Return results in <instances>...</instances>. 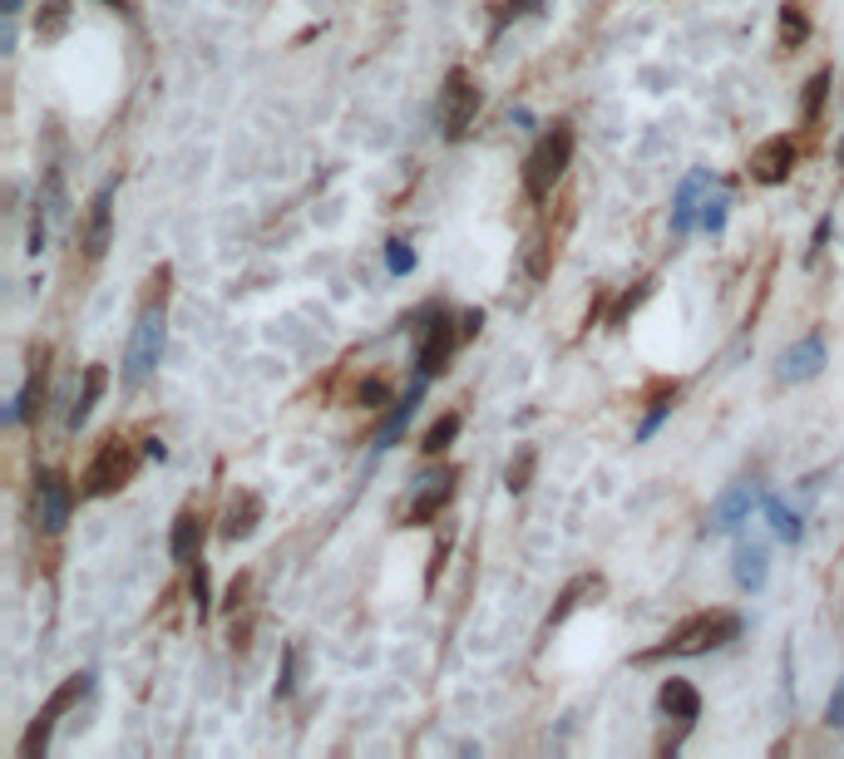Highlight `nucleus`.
Returning <instances> with one entry per match:
<instances>
[{
	"instance_id": "1",
	"label": "nucleus",
	"mask_w": 844,
	"mask_h": 759,
	"mask_svg": "<svg viewBox=\"0 0 844 759\" xmlns=\"http://www.w3.org/2000/svg\"><path fill=\"white\" fill-rule=\"evenodd\" d=\"M148 286H154V292H148V302L139 306V321H134L129 351H124V385H129V390H139L144 379L158 371V361H164V326H168L164 296H168V267H158Z\"/></svg>"
},
{
	"instance_id": "2",
	"label": "nucleus",
	"mask_w": 844,
	"mask_h": 759,
	"mask_svg": "<svg viewBox=\"0 0 844 759\" xmlns=\"http://www.w3.org/2000/svg\"><path fill=\"white\" fill-rule=\"evenodd\" d=\"M736 637H740V617L716 607V612H697V617L681 621V627H671L667 641L647 651L642 661H661V655H706V651L726 647V641H736Z\"/></svg>"
},
{
	"instance_id": "3",
	"label": "nucleus",
	"mask_w": 844,
	"mask_h": 759,
	"mask_svg": "<svg viewBox=\"0 0 844 759\" xmlns=\"http://www.w3.org/2000/svg\"><path fill=\"white\" fill-rule=\"evenodd\" d=\"M568 158H573V129L558 119L553 129L539 138V148L529 154V164H523V193H529L533 203H543L553 193V183L568 172Z\"/></svg>"
},
{
	"instance_id": "4",
	"label": "nucleus",
	"mask_w": 844,
	"mask_h": 759,
	"mask_svg": "<svg viewBox=\"0 0 844 759\" xmlns=\"http://www.w3.org/2000/svg\"><path fill=\"white\" fill-rule=\"evenodd\" d=\"M134 469H139V448L124 440V434H109V440H99L95 459H89V469H85V493L89 499H109V493H119L124 483L134 479Z\"/></svg>"
},
{
	"instance_id": "5",
	"label": "nucleus",
	"mask_w": 844,
	"mask_h": 759,
	"mask_svg": "<svg viewBox=\"0 0 844 759\" xmlns=\"http://www.w3.org/2000/svg\"><path fill=\"white\" fill-rule=\"evenodd\" d=\"M474 114H479V85L470 79V69H450L444 75V95H440V124H444V138H464L474 129Z\"/></svg>"
},
{
	"instance_id": "6",
	"label": "nucleus",
	"mask_w": 844,
	"mask_h": 759,
	"mask_svg": "<svg viewBox=\"0 0 844 759\" xmlns=\"http://www.w3.org/2000/svg\"><path fill=\"white\" fill-rule=\"evenodd\" d=\"M460 341H464V336L454 331V321L444 316L440 306L430 310V321L420 326V351H415V371H420V379H435V375L450 371V355H454V345H460Z\"/></svg>"
},
{
	"instance_id": "7",
	"label": "nucleus",
	"mask_w": 844,
	"mask_h": 759,
	"mask_svg": "<svg viewBox=\"0 0 844 759\" xmlns=\"http://www.w3.org/2000/svg\"><path fill=\"white\" fill-rule=\"evenodd\" d=\"M85 690H89V676H85V671H79V676H65V686L55 690V696L45 700V710H40V716L30 720L26 740H20V759H40V755H45V745H50V730H55V720H60L65 710H70L75 700L85 696Z\"/></svg>"
},
{
	"instance_id": "8",
	"label": "nucleus",
	"mask_w": 844,
	"mask_h": 759,
	"mask_svg": "<svg viewBox=\"0 0 844 759\" xmlns=\"http://www.w3.org/2000/svg\"><path fill=\"white\" fill-rule=\"evenodd\" d=\"M70 509H75V489L70 479L60 474V469H45L36 479V518L45 533H60L65 523H70Z\"/></svg>"
},
{
	"instance_id": "9",
	"label": "nucleus",
	"mask_w": 844,
	"mask_h": 759,
	"mask_svg": "<svg viewBox=\"0 0 844 759\" xmlns=\"http://www.w3.org/2000/svg\"><path fill=\"white\" fill-rule=\"evenodd\" d=\"M791 172H795V144L785 134L766 138V144L750 154V178H756L760 188H781Z\"/></svg>"
},
{
	"instance_id": "10",
	"label": "nucleus",
	"mask_w": 844,
	"mask_h": 759,
	"mask_svg": "<svg viewBox=\"0 0 844 759\" xmlns=\"http://www.w3.org/2000/svg\"><path fill=\"white\" fill-rule=\"evenodd\" d=\"M109 237H114V183H105V188L95 193V203H89V217H85V262H105Z\"/></svg>"
},
{
	"instance_id": "11",
	"label": "nucleus",
	"mask_w": 844,
	"mask_h": 759,
	"mask_svg": "<svg viewBox=\"0 0 844 759\" xmlns=\"http://www.w3.org/2000/svg\"><path fill=\"white\" fill-rule=\"evenodd\" d=\"M50 351L45 345H36L30 351V375H26V385H20V395L6 405V424H20V420H36L40 414V400H45V375H50Z\"/></svg>"
},
{
	"instance_id": "12",
	"label": "nucleus",
	"mask_w": 844,
	"mask_h": 759,
	"mask_svg": "<svg viewBox=\"0 0 844 759\" xmlns=\"http://www.w3.org/2000/svg\"><path fill=\"white\" fill-rule=\"evenodd\" d=\"M756 503H760L756 483H732L711 509V533H736L740 523H750V509H756Z\"/></svg>"
},
{
	"instance_id": "13",
	"label": "nucleus",
	"mask_w": 844,
	"mask_h": 759,
	"mask_svg": "<svg viewBox=\"0 0 844 759\" xmlns=\"http://www.w3.org/2000/svg\"><path fill=\"white\" fill-rule=\"evenodd\" d=\"M711 188H716L711 172H691V178L677 188V203H671V233L677 237H687L691 227H701V203Z\"/></svg>"
},
{
	"instance_id": "14",
	"label": "nucleus",
	"mask_w": 844,
	"mask_h": 759,
	"mask_svg": "<svg viewBox=\"0 0 844 759\" xmlns=\"http://www.w3.org/2000/svg\"><path fill=\"white\" fill-rule=\"evenodd\" d=\"M450 493H454V469H440L435 479H420V489H415V503H410V513H405V523L410 528H420V523H435V513L450 503Z\"/></svg>"
},
{
	"instance_id": "15",
	"label": "nucleus",
	"mask_w": 844,
	"mask_h": 759,
	"mask_svg": "<svg viewBox=\"0 0 844 759\" xmlns=\"http://www.w3.org/2000/svg\"><path fill=\"white\" fill-rule=\"evenodd\" d=\"M820 365H825V341L820 336H805L801 345H791V351L781 355V379H791V385H801V379H815Z\"/></svg>"
},
{
	"instance_id": "16",
	"label": "nucleus",
	"mask_w": 844,
	"mask_h": 759,
	"mask_svg": "<svg viewBox=\"0 0 844 759\" xmlns=\"http://www.w3.org/2000/svg\"><path fill=\"white\" fill-rule=\"evenodd\" d=\"M771 578V552L760 538H740V548H736V582L746 586V592H760Z\"/></svg>"
},
{
	"instance_id": "17",
	"label": "nucleus",
	"mask_w": 844,
	"mask_h": 759,
	"mask_svg": "<svg viewBox=\"0 0 844 759\" xmlns=\"http://www.w3.org/2000/svg\"><path fill=\"white\" fill-rule=\"evenodd\" d=\"M262 523V499L257 493H233V503H227V518H223V538L227 543H243V538H253V528Z\"/></svg>"
},
{
	"instance_id": "18",
	"label": "nucleus",
	"mask_w": 844,
	"mask_h": 759,
	"mask_svg": "<svg viewBox=\"0 0 844 759\" xmlns=\"http://www.w3.org/2000/svg\"><path fill=\"white\" fill-rule=\"evenodd\" d=\"M168 552H174V562H198L203 552V513L198 509H184L174 518V538H168Z\"/></svg>"
},
{
	"instance_id": "19",
	"label": "nucleus",
	"mask_w": 844,
	"mask_h": 759,
	"mask_svg": "<svg viewBox=\"0 0 844 759\" xmlns=\"http://www.w3.org/2000/svg\"><path fill=\"white\" fill-rule=\"evenodd\" d=\"M657 700H661V710H667L671 720H681V724H691V720L701 716V696H697V686L681 681V676H671V681L661 686V696H657Z\"/></svg>"
},
{
	"instance_id": "20",
	"label": "nucleus",
	"mask_w": 844,
	"mask_h": 759,
	"mask_svg": "<svg viewBox=\"0 0 844 759\" xmlns=\"http://www.w3.org/2000/svg\"><path fill=\"white\" fill-rule=\"evenodd\" d=\"M420 395H425V379H415V385H410L405 395H401V405L391 410V420H385L381 434H375V448H391L395 440H401L405 424H410V414H415V405H420Z\"/></svg>"
},
{
	"instance_id": "21",
	"label": "nucleus",
	"mask_w": 844,
	"mask_h": 759,
	"mask_svg": "<svg viewBox=\"0 0 844 759\" xmlns=\"http://www.w3.org/2000/svg\"><path fill=\"white\" fill-rule=\"evenodd\" d=\"M760 509H766V523H771V533L781 538V543H801V538H805L801 513H795V509H785L781 499H760Z\"/></svg>"
},
{
	"instance_id": "22",
	"label": "nucleus",
	"mask_w": 844,
	"mask_h": 759,
	"mask_svg": "<svg viewBox=\"0 0 844 759\" xmlns=\"http://www.w3.org/2000/svg\"><path fill=\"white\" fill-rule=\"evenodd\" d=\"M105 385H109V375H105V365H89L85 371V395L75 400V410H70V430H79V424L95 414V405H99V395H105Z\"/></svg>"
},
{
	"instance_id": "23",
	"label": "nucleus",
	"mask_w": 844,
	"mask_h": 759,
	"mask_svg": "<svg viewBox=\"0 0 844 759\" xmlns=\"http://www.w3.org/2000/svg\"><path fill=\"white\" fill-rule=\"evenodd\" d=\"M533 464H539V448H533V444H519V454L509 459V469H504V489H509V493H523V489H529Z\"/></svg>"
},
{
	"instance_id": "24",
	"label": "nucleus",
	"mask_w": 844,
	"mask_h": 759,
	"mask_svg": "<svg viewBox=\"0 0 844 759\" xmlns=\"http://www.w3.org/2000/svg\"><path fill=\"white\" fill-rule=\"evenodd\" d=\"M454 434H460V414H440V420L425 430V440H420V454H430V459L444 454Z\"/></svg>"
},
{
	"instance_id": "25",
	"label": "nucleus",
	"mask_w": 844,
	"mask_h": 759,
	"mask_svg": "<svg viewBox=\"0 0 844 759\" xmlns=\"http://www.w3.org/2000/svg\"><path fill=\"white\" fill-rule=\"evenodd\" d=\"M588 592H602V578H578L573 586H568V592L563 597H558V607H553V617H549V627H558V621H563L568 612H573V607L578 602H583V597Z\"/></svg>"
},
{
	"instance_id": "26",
	"label": "nucleus",
	"mask_w": 844,
	"mask_h": 759,
	"mask_svg": "<svg viewBox=\"0 0 844 759\" xmlns=\"http://www.w3.org/2000/svg\"><path fill=\"white\" fill-rule=\"evenodd\" d=\"M805 40H809L805 10H801V6H785V10H781V45H785V50H795V45H805Z\"/></svg>"
},
{
	"instance_id": "27",
	"label": "nucleus",
	"mask_w": 844,
	"mask_h": 759,
	"mask_svg": "<svg viewBox=\"0 0 844 759\" xmlns=\"http://www.w3.org/2000/svg\"><path fill=\"white\" fill-rule=\"evenodd\" d=\"M726 207H732V198H726L722 188L706 193V203H701V227H706V233H722V227H726Z\"/></svg>"
},
{
	"instance_id": "28",
	"label": "nucleus",
	"mask_w": 844,
	"mask_h": 759,
	"mask_svg": "<svg viewBox=\"0 0 844 759\" xmlns=\"http://www.w3.org/2000/svg\"><path fill=\"white\" fill-rule=\"evenodd\" d=\"M65 26H70V10H65V0H45V10H40V34L45 40H55V34H60Z\"/></svg>"
},
{
	"instance_id": "29",
	"label": "nucleus",
	"mask_w": 844,
	"mask_h": 759,
	"mask_svg": "<svg viewBox=\"0 0 844 759\" xmlns=\"http://www.w3.org/2000/svg\"><path fill=\"white\" fill-rule=\"evenodd\" d=\"M356 405H371V410H381V405H395V400H391V385H385L381 375L361 379V385H356Z\"/></svg>"
},
{
	"instance_id": "30",
	"label": "nucleus",
	"mask_w": 844,
	"mask_h": 759,
	"mask_svg": "<svg viewBox=\"0 0 844 759\" xmlns=\"http://www.w3.org/2000/svg\"><path fill=\"white\" fill-rule=\"evenodd\" d=\"M825 95H830V69H820V75L805 85V124L820 119V103H825Z\"/></svg>"
},
{
	"instance_id": "31",
	"label": "nucleus",
	"mask_w": 844,
	"mask_h": 759,
	"mask_svg": "<svg viewBox=\"0 0 844 759\" xmlns=\"http://www.w3.org/2000/svg\"><path fill=\"white\" fill-rule=\"evenodd\" d=\"M533 10H543V0H504V6H499V20H494V34L504 26H514V20H523V16H533Z\"/></svg>"
},
{
	"instance_id": "32",
	"label": "nucleus",
	"mask_w": 844,
	"mask_h": 759,
	"mask_svg": "<svg viewBox=\"0 0 844 759\" xmlns=\"http://www.w3.org/2000/svg\"><path fill=\"white\" fill-rule=\"evenodd\" d=\"M385 267H391L395 276L415 272V252H410V241H385Z\"/></svg>"
},
{
	"instance_id": "33",
	"label": "nucleus",
	"mask_w": 844,
	"mask_h": 759,
	"mask_svg": "<svg viewBox=\"0 0 844 759\" xmlns=\"http://www.w3.org/2000/svg\"><path fill=\"white\" fill-rule=\"evenodd\" d=\"M647 292H652V282H642V286H637V292H627L622 302H618V310H612V326H622V321H627V316H632L637 306L647 302Z\"/></svg>"
},
{
	"instance_id": "34",
	"label": "nucleus",
	"mask_w": 844,
	"mask_h": 759,
	"mask_svg": "<svg viewBox=\"0 0 844 759\" xmlns=\"http://www.w3.org/2000/svg\"><path fill=\"white\" fill-rule=\"evenodd\" d=\"M825 724H830V730H840V724H844V676H840L835 696H830V706H825Z\"/></svg>"
},
{
	"instance_id": "35",
	"label": "nucleus",
	"mask_w": 844,
	"mask_h": 759,
	"mask_svg": "<svg viewBox=\"0 0 844 759\" xmlns=\"http://www.w3.org/2000/svg\"><path fill=\"white\" fill-rule=\"evenodd\" d=\"M479 326H484V310H464V316H460V336L464 341H474Z\"/></svg>"
},
{
	"instance_id": "36",
	"label": "nucleus",
	"mask_w": 844,
	"mask_h": 759,
	"mask_svg": "<svg viewBox=\"0 0 844 759\" xmlns=\"http://www.w3.org/2000/svg\"><path fill=\"white\" fill-rule=\"evenodd\" d=\"M292 676H296V651L287 647V666H282V681H277V696H292Z\"/></svg>"
},
{
	"instance_id": "37",
	"label": "nucleus",
	"mask_w": 844,
	"mask_h": 759,
	"mask_svg": "<svg viewBox=\"0 0 844 759\" xmlns=\"http://www.w3.org/2000/svg\"><path fill=\"white\" fill-rule=\"evenodd\" d=\"M193 597H198V612H208V572H193Z\"/></svg>"
},
{
	"instance_id": "38",
	"label": "nucleus",
	"mask_w": 844,
	"mask_h": 759,
	"mask_svg": "<svg viewBox=\"0 0 844 759\" xmlns=\"http://www.w3.org/2000/svg\"><path fill=\"white\" fill-rule=\"evenodd\" d=\"M243 597H247V578H237L233 586H227V602L223 607H227V612H237V607H243Z\"/></svg>"
},
{
	"instance_id": "39",
	"label": "nucleus",
	"mask_w": 844,
	"mask_h": 759,
	"mask_svg": "<svg viewBox=\"0 0 844 759\" xmlns=\"http://www.w3.org/2000/svg\"><path fill=\"white\" fill-rule=\"evenodd\" d=\"M109 10H119V16H134V10H139V0H105Z\"/></svg>"
},
{
	"instance_id": "40",
	"label": "nucleus",
	"mask_w": 844,
	"mask_h": 759,
	"mask_svg": "<svg viewBox=\"0 0 844 759\" xmlns=\"http://www.w3.org/2000/svg\"><path fill=\"white\" fill-rule=\"evenodd\" d=\"M0 10H6V20H10V16L20 10V0H0Z\"/></svg>"
},
{
	"instance_id": "41",
	"label": "nucleus",
	"mask_w": 844,
	"mask_h": 759,
	"mask_svg": "<svg viewBox=\"0 0 844 759\" xmlns=\"http://www.w3.org/2000/svg\"><path fill=\"white\" fill-rule=\"evenodd\" d=\"M840 158H844V148H840Z\"/></svg>"
}]
</instances>
